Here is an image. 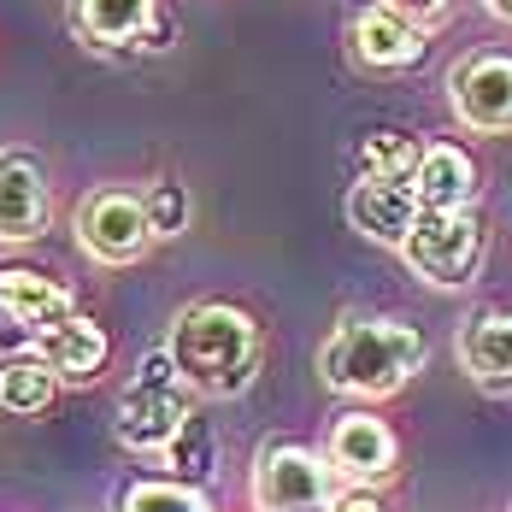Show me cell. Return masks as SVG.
<instances>
[{
    "label": "cell",
    "instance_id": "cell-1",
    "mask_svg": "<svg viewBox=\"0 0 512 512\" xmlns=\"http://www.w3.org/2000/svg\"><path fill=\"white\" fill-rule=\"evenodd\" d=\"M418 365H424V336L395 318H342L318 348V377L354 401L401 395Z\"/></svg>",
    "mask_w": 512,
    "mask_h": 512
},
{
    "label": "cell",
    "instance_id": "cell-2",
    "mask_svg": "<svg viewBox=\"0 0 512 512\" xmlns=\"http://www.w3.org/2000/svg\"><path fill=\"white\" fill-rule=\"evenodd\" d=\"M171 359L189 389L201 395H242L259 377V324L242 307L224 301H195L171 324Z\"/></svg>",
    "mask_w": 512,
    "mask_h": 512
},
{
    "label": "cell",
    "instance_id": "cell-3",
    "mask_svg": "<svg viewBox=\"0 0 512 512\" xmlns=\"http://www.w3.org/2000/svg\"><path fill=\"white\" fill-rule=\"evenodd\" d=\"M248 489H254L259 512H330L336 495H342L330 460L301 448V442H265Z\"/></svg>",
    "mask_w": 512,
    "mask_h": 512
},
{
    "label": "cell",
    "instance_id": "cell-4",
    "mask_svg": "<svg viewBox=\"0 0 512 512\" xmlns=\"http://www.w3.org/2000/svg\"><path fill=\"white\" fill-rule=\"evenodd\" d=\"M401 259L412 265V277L436 283V289H465L483 265V218L471 212H418Z\"/></svg>",
    "mask_w": 512,
    "mask_h": 512
},
{
    "label": "cell",
    "instance_id": "cell-5",
    "mask_svg": "<svg viewBox=\"0 0 512 512\" xmlns=\"http://www.w3.org/2000/svg\"><path fill=\"white\" fill-rule=\"evenodd\" d=\"M77 242L83 254L101 265H130L148 254L154 224H148V201L130 189H95L89 201L77 206Z\"/></svg>",
    "mask_w": 512,
    "mask_h": 512
},
{
    "label": "cell",
    "instance_id": "cell-6",
    "mask_svg": "<svg viewBox=\"0 0 512 512\" xmlns=\"http://www.w3.org/2000/svg\"><path fill=\"white\" fill-rule=\"evenodd\" d=\"M448 106L465 130L507 136L512 130V59L507 53H471L448 71Z\"/></svg>",
    "mask_w": 512,
    "mask_h": 512
},
{
    "label": "cell",
    "instance_id": "cell-7",
    "mask_svg": "<svg viewBox=\"0 0 512 512\" xmlns=\"http://www.w3.org/2000/svg\"><path fill=\"white\" fill-rule=\"evenodd\" d=\"M395 430L383 424V418H371V412H342L336 424H330V436H324V460L336 477H348L354 489H371V483H383V477H395Z\"/></svg>",
    "mask_w": 512,
    "mask_h": 512
},
{
    "label": "cell",
    "instance_id": "cell-8",
    "mask_svg": "<svg viewBox=\"0 0 512 512\" xmlns=\"http://www.w3.org/2000/svg\"><path fill=\"white\" fill-rule=\"evenodd\" d=\"M189 389H124V401H118V418H112V436L124 442V448H136V454H165L171 442H177V430L189 424Z\"/></svg>",
    "mask_w": 512,
    "mask_h": 512
},
{
    "label": "cell",
    "instance_id": "cell-9",
    "mask_svg": "<svg viewBox=\"0 0 512 512\" xmlns=\"http://www.w3.org/2000/svg\"><path fill=\"white\" fill-rule=\"evenodd\" d=\"M48 218V171L30 154H0V242H36Z\"/></svg>",
    "mask_w": 512,
    "mask_h": 512
},
{
    "label": "cell",
    "instance_id": "cell-10",
    "mask_svg": "<svg viewBox=\"0 0 512 512\" xmlns=\"http://www.w3.org/2000/svg\"><path fill=\"white\" fill-rule=\"evenodd\" d=\"M348 48L365 71H412L418 59H424V30L407 24V18H395L389 6H365L354 12V24H348Z\"/></svg>",
    "mask_w": 512,
    "mask_h": 512
},
{
    "label": "cell",
    "instance_id": "cell-11",
    "mask_svg": "<svg viewBox=\"0 0 512 512\" xmlns=\"http://www.w3.org/2000/svg\"><path fill=\"white\" fill-rule=\"evenodd\" d=\"M0 312H6L12 324H24V330L42 342L53 324L77 318V295H71L59 277H42V271H30V265H6V271H0Z\"/></svg>",
    "mask_w": 512,
    "mask_h": 512
},
{
    "label": "cell",
    "instance_id": "cell-12",
    "mask_svg": "<svg viewBox=\"0 0 512 512\" xmlns=\"http://www.w3.org/2000/svg\"><path fill=\"white\" fill-rule=\"evenodd\" d=\"M418 195L401 183H354L348 189V224H354L365 242H383V248H407L412 224H418Z\"/></svg>",
    "mask_w": 512,
    "mask_h": 512
},
{
    "label": "cell",
    "instance_id": "cell-13",
    "mask_svg": "<svg viewBox=\"0 0 512 512\" xmlns=\"http://www.w3.org/2000/svg\"><path fill=\"white\" fill-rule=\"evenodd\" d=\"M412 195L424 212H471L477 206V165L465 148L454 142H430L418 159V177H412Z\"/></svg>",
    "mask_w": 512,
    "mask_h": 512
},
{
    "label": "cell",
    "instance_id": "cell-14",
    "mask_svg": "<svg viewBox=\"0 0 512 512\" xmlns=\"http://www.w3.org/2000/svg\"><path fill=\"white\" fill-rule=\"evenodd\" d=\"M106 354H112V342H106V330L95 318H65V324H53L48 336L36 342V359L48 365L59 383H95L106 371Z\"/></svg>",
    "mask_w": 512,
    "mask_h": 512
},
{
    "label": "cell",
    "instance_id": "cell-15",
    "mask_svg": "<svg viewBox=\"0 0 512 512\" xmlns=\"http://www.w3.org/2000/svg\"><path fill=\"white\" fill-rule=\"evenodd\" d=\"M465 377L489 395H512V312H477L460 330Z\"/></svg>",
    "mask_w": 512,
    "mask_h": 512
},
{
    "label": "cell",
    "instance_id": "cell-16",
    "mask_svg": "<svg viewBox=\"0 0 512 512\" xmlns=\"http://www.w3.org/2000/svg\"><path fill=\"white\" fill-rule=\"evenodd\" d=\"M159 18V0H77V36L95 42V48H130V42H148Z\"/></svg>",
    "mask_w": 512,
    "mask_h": 512
},
{
    "label": "cell",
    "instance_id": "cell-17",
    "mask_svg": "<svg viewBox=\"0 0 512 512\" xmlns=\"http://www.w3.org/2000/svg\"><path fill=\"white\" fill-rule=\"evenodd\" d=\"M418 159H424V142L407 136V130H371V136H359V148H354L359 183H401V189H412Z\"/></svg>",
    "mask_w": 512,
    "mask_h": 512
},
{
    "label": "cell",
    "instance_id": "cell-18",
    "mask_svg": "<svg viewBox=\"0 0 512 512\" xmlns=\"http://www.w3.org/2000/svg\"><path fill=\"white\" fill-rule=\"evenodd\" d=\"M59 395V377L36 354L24 359H6L0 365V412H18V418H36L48 412V401Z\"/></svg>",
    "mask_w": 512,
    "mask_h": 512
},
{
    "label": "cell",
    "instance_id": "cell-19",
    "mask_svg": "<svg viewBox=\"0 0 512 512\" xmlns=\"http://www.w3.org/2000/svg\"><path fill=\"white\" fill-rule=\"evenodd\" d=\"M212 424H206L201 412H189V424L177 430V442L165 448V460H171V483H183V489H201L206 477H212Z\"/></svg>",
    "mask_w": 512,
    "mask_h": 512
},
{
    "label": "cell",
    "instance_id": "cell-20",
    "mask_svg": "<svg viewBox=\"0 0 512 512\" xmlns=\"http://www.w3.org/2000/svg\"><path fill=\"white\" fill-rule=\"evenodd\" d=\"M118 512H206L195 489L183 483H130L118 495Z\"/></svg>",
    "mask_w": 512,
    "mask_h": 512
},
{
    "label": "cell",
    "instance_id": "cell-21",
    "mask_svg": "<svg viewBox=\"0 0 512 512\" xmlns=\"http://www.w3.org/2000/svg\"><path fill=\"white\" fill-rule=\"evenodd\" d=\"M142 201H148L154 236H183V230H189V189H183V183H154Z\"/></svg>",
    "mask_w": 512,
    "mask_h": 512
},
{
    "label": "cell",
    "instance_id": "cell-22",
    "mask_svg": "<svg viewBox=\"0 0 512 512\" xmlns=\"http://www.w3.org/2000/svg\"><path fill=\"white\" fill-rule=\"evenodd\" d=\"M136 389H189L183 371H177V359H171V348L142 354V365H136Z\"/></svg>",
    "mask_w": 512,
    "mask_h": 512
},
{
    "label": "cell",
    "instance_id": "cell-23",
    "mask_svg": "<svg viewBox=\"0 0 512 512\" xmlns=\"http://www.w3.org/2000/svg\"><path fill=\"white\" fill-rule=\"evenodd\" d=\"M377 6H389L395 18H407V24H418V30H436V24L448 18L454 0H377Z\"/></svg>",
    "mask_w": 512,
    "mask_h": 512
},
{
    "label": "cell",
    "instance_id": "cell-24",
    "mask_svg": "<svg viewBox=\"0 0 512 512\" xmlns=\"http://www.w3.org/2000/svg\"><path fill=\"white\" fill-rule=\"evenodd\" d=\"M330 512H389V507H383V501H377L371 489H342V495H336V507H330Z\"/></svg>",
    "mask_w": 512,
    "mask_h": 512
},
{
    "label": "cell",
    "instance_id": "cell-25",
    "mask_svg": "<svg viewBox=\"0 0 512 512\" xmlns=\"http://www.w3.org/2000/svg\"><path fill=\"white\" fill-rule=\"evenodd\" d=\"M171 42H177V18H171V12H165V6H159V18H154V30H148V42H142V48H171Z\"/></svg>",
    "mask_w": 512,
    "mask_h": 512
},
{
    "label": "cell",
    "instance_id": "cell-26",
    "mask_svg": "<svg viewBox=\"0 0 512 512\" xmlns=\"http://www.w3.org/2000/svg\"><path fill=\"white\" fill-rule=\"evenodd\" d=\"M483 6H489L495 18H512V0H483Z\"/></svg>",
    "mask_w": 512,
    "mask_h": 512
}]
</instances>
